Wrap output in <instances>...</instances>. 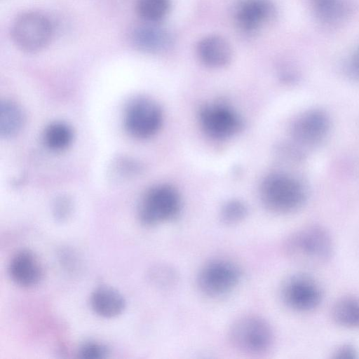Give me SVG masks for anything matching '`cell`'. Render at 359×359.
Returning a JSON list of instances; mask_svg holds the SVG:
<instances>
[{"label": "cell", "instance_id": "1", "mask_svg": "<svg viewBox=\"0 0 359 359\" xmlns=\"http://www.w3.org/2000/svg\"><path fill=\"white\" fill-rule=\"evenodd\" d=\"M308 187L299 175L278 171L262 181L259 194L262 205L270 212L289 214L299 210L308 198Z\"/></svg>", "mask_w": 359, "mask_h": 359}, {"label": "cell", "instance_id": "2", "mask_svg": "<svg viewBox=\"0 0 359 359\" xmlns=\"http://www.w3.org/2000/svg\"><path fill=\"white\" fill-rule=\"evenodd\" d=\"M284 251L293 260L307 265L325 263L334 252V242L327 230L312 224L302 227L289 236Z\"/></svg>", "mask_w": 359, "mask_h": 359}, {"label": "cell", "instance_id": "3", "mask_svg": "<svg viewBox=\"0 0 359 359\" xmlns=\"http://www.w3.org/2000/svg\"><path fill=\"white\" fill-rule=\"evenodd\" d=\"M228 338L237 350L248 354H261L272 346L274 335L271 325L262 317L246 315L230 325Z\"/></svg>", "mask_w": 359, "mask_h": 359}, {"label": "cell", "instance_id": "4", "mask_svg": "<svg viewBox=\"0 0 359 359\" xmlns=\"http://www.w3.org/2000/svg\"><path fill=\"white\" fill-rule=\"evenodd\" d=\"M181 206V198L175 187L166 184L155 185L140 201L139 219L147 226H156L175 219Z\"/></svg>", "mask_w": 359, "mask_h": 359}, {"label": "cell", "instance_id": "5", "mask_svg": "<svg viewBox=\"0 0 359 359\" xmlns=\"http://www.w3.org/2000/svg\"><path fill=\"white\" fill-rule=\"evenodd\" d=\"M53 34V27L50 19L36 11H27L19 15L11 29L15 45L29 53L44 49L51 41Z\"/></svg>", "mask_w": 359, "mask_h": 359}, {"label": "cell", "instance_id": "6", "mask_svg": "<svg viewBox=\"0 0 359 359\" xmlns=\"http://www.w3.org/2000/svg\"><path fill=\"white\" fill-rule=\"evenodd\" d=\"M332 119L324 109L313 107L306 109L292 121L289 133L291 141L308 151L318 147L330 136Z\"/></svg>", "mask_w": 359, "mask_h": 359}, {"label": "cell", "instance_id": "7", "mask_svg": "<svg viewBox=\"0 0 359 359\" xmlns=\"http://www.w3.org/2000/svg\"><path fill=\"white\" fill-rule=\"evenodd\" d=\"M241 270L230 259L216 258L209 260L200 269L196 284L205 297L219 298L231 292L241 279Z\"/></svg>", "mask_w": 359, "mask_h": 359}, {"label": "cell", "instance_id": "8", "mask_svg": "<svg viewBox=\"0 0 359 359\" xmlns=\"http://www.w3.org/2000/svg\"><path fill=\"white\" fill-rule=\"evenodd\" d=\"M163 122L159 105L152 99L139 96L132 99L126 107L123 123L127 132L138 139L154 136Z\"/></svg>", "mask_w": 359, "mask_h": 359}, {"label": "cell", "instance_id": "9", "mask_svg": "<svg viewBox=\"0 0 359 359\" xmlns=\"http://www.w3.org/2000/svg\"><path fill=\"white\" fill-rule=\"evenodd\" d=\"M283 303L297 312H309L322 302L323 290L319 283L305 274H295L284 283L280 291Z\"/></svg>", "mask_w": 359, "mask_h": 359}, {"label": "cell", "instance_id": "10", "mask_svg": "<svg viewBox=\"0 0 359 359\" xmlns=\"http://www.w3.org/2000/svg\"><path fill=\"white\" fill-rule=\"evenodd\" d=\"M199 121L205 133L216 140L233 136L242 128V121L231 107L222 104L204 105L199 111Z\"/></svg>", "mask_w": 359, "mask_h": 359}, {"label": "cell", "instance_id": "11", "mask_svg": "<svg viewBox=\"0 0 359 359\" xmlns=\"http://www.w3.org/2000/svg\"><path fill=\"white\" fill-rule=\"evenodd\" d=\"M277 14L271 0H240L234 9V20L240 32L257 33L264 25L273 22Z\"/></svg>", "mask_w": 359, "mask_h": 359}, {"label": "cell", "instance_id": "12", "mask_svg": "<svg viewBox=\"0 0 359 359\" xmlns=\"http://www.w3.org/2000/svg\"><path fill=\"white\" fill-rule=\"evenodd\" d=\"M130 40L136 49L149 54L163 53L174 43V38L168 29L159 23L145 22L133 29Z\"/></svg>", "mask_w": 359, "mask_h": 359}, {"label": "cell", "instance_id": "13", "mask_svg": "<svg viewBox=\"0 0 359 359\" xmlns=\"http://www.w3.org/2000/svg\"><path fill=\"white\" fill-rule=\"evenodd\" d=\"M8 273L17 285L23 287H32L41 280L42 268L32 252L23 250L17 252L11 259Z\"/></svg>", "mask_w": 359, "mask_h": 359}, {"label": "cell", "instance_id": "14", "mask_svg": "<svg viewBox=\"0 0 359 359\" xmlns=\"http://www.w3.org/2000/svg\"><path fill=\"white\" fill-rule=\"evenodd\" d=\"M316 21L326 28H336L355 13V0H322L312 6Z\"/></svg>", "mask_w": 359, "mask_h": 359}, {"label": "cell", "instance_id": "15", "mask_svg": "<svg viewBox=\"0 0 359 359\" xmlns=\"http://www.w3.org/2000/svg\"><path fill=\"white\" fill-rule=\"evenodd\" d=\"M197 55L201 62L211 68L226 66L232 58V48L223 36L210 34L203 37L196 46Z\"/></svg>", "mask_w": 359, "mask_h": 359}, {"label": "cell", "instance_id": "16", "mask_svg": "<svg viewBox=\"0 0 359 359\" xmlns=\"http://www.w3.org/2000/svg\"><path fill=\"white\" fill-rule=\"evenodd\" d=\"M90 302L95 313L107 318L118 316L126 307L123 295L115 289L107 286L96 288L91 294Z\"/></svg>", "mask_w": 359, "mask_h": 359}, {"label": "cell", "instance_id": "17", "mask_svg": "<svg viewBox=\"0 0 359 359\" xmlns=\"http://www.w3.org/2000/svg\"><path fill=\"white\" fill-rule=\"evenodd\" d=\"M25 115L15 102L4 100L0 104V134L8 138L16 135L24 126Z\"/></svg>", "mask_w": 359, "mask_h": 359}, {"label": "cell", "instance_id": "18", "mask_svg": "<svg viewBox=\"0 0 359 359\" xmlns=\"http://www.w3.org/2000/svg\"><path fill=\"white\" fill-rule=\"evenodd\" d=\"M332 317L339 326L359 329V298L348 296L339 299L332 307Z\"/></svg>", "mask_w": 359, "mask_h": 359}, {"label": "cell", "instance_id": "19", "mask_svg": "<svg viewBox=\"0 0 359 359\" xmlns=\"http://www.w3.org/2000/svg\"><path fill=\"white\" fill-rule=\"evenodd\" d=\"M74 133L71 126L65 122L55 121L47 126L43 133L46 146L53 151H62L72 144Z\"/></svg>", "mask_w": 359, "mask_h": 359}, {"label": "cell", "instance_id": "20", "mask_svg": "<svg viewBox=\"0 0 359 359\" xmlns=\"http://www.w3.org/2000/svg\"><path fill=\"white\" fill-rule=\"evenodd\" d=\"M170 0H137L135 8L145 22L159 23L170 11Z\"/></svg>", "mask_w": 359, "mask_h": 359}, {"label": "cell", "instance_id": "21", "mask_svg": "<svg viewBox=\"0 0 359 359\" xmlns=\"http://www.w3.org/2000/svg\"><path fill=\"white\" fill-rule=\"evenodd\" d=\"M247 215V205L240 200L232 199L222 205L219 217L223 224L231 226L241 222Z\"/></svg>", "mask_w": 359, "mask_h": 359}, {"label": "cell", "instance_id": "22", "mask_svg": "<svg viewBox=\"0 0 359 359\" xmlns=\"http://www.w3.org/2000/svg\"><path fill=\"white\" fill-rule=\"evenodd\" d=\"M149 276L154 285L163 287L172 285L177 279L175 271L165 265L154 266L151 269Z\"/></svg>", "mask_w": 359, "mask_h": 359}, {"label": "cell", "instance_id": "23", "mask_svg": "<svg viewBox=\"0 0 359 359\" xmlns=\"http://www.w3.org/2000/svg\"><path fill=\"white\" fill-rule=\"evenodd\" d=\"M78 354L83 359H103L109 354V349L101 342L90 341L81 345Z\"/></svg>", "mask_w": 359, "mask_h": 359}, {"label": "cell", "instance_id": "24", "mask_svg": "<svg viewBox=\"0 0 359 359\" xmlns=\"http://www.w3.org/2000/svg\"><path fill=\"white\" fill-rule=\"evenodd\" d=\"M72 209V201L67 196H60L56 198L53 204V214L58 222L67 220L70 217Z\"/></svg>", "mask_w": 359, "mask_h": 359}, {"label": "cell", "instance_id": "25", "mask_svg": "<svg viewBox=\"0 0 359 359\" xmlns=\"http://www.w3.org/2000/svg\"><path fill=\"white\" fill-rule=\"evenodd\" d=\"M344 71L349 78L359 81V46L346 60Z\"/></svg>", "mask_w": 359, "mask_h": 359}, {"label": "cell", "instance_id": "26", "mask_svg": "<svg viewBox=\"0 0 359 359\" xmlns=\"http://www.w3.org/2000/svg\"><path fill=\"white\" fill-rule=\"evenodd\" d=\"M279 74L281 79L287 83L297 82L300 76L297 67L289 62L281 64Z\"/></svg>", "mask_w": 359, "mask_h": 359}, {"label": "cell", "instance_id": "27", "mask_svg": "<svg viewBox=\"0 0 359 359\" xmlns=\"http://www.w3.org/2000/svg\"><path fill=\"white\" fill-rule=\"evenodd\" d=\"M357 351L355 348L349 344H344L337 349L334 353V357L339 358H355Z\"/></svg>", "mask_w": 359, "mask_h": 359}, {"label": "cell", "instance_id": "28", "mask_svg": "<svg viewBox=\"0 0 359 359\" xmlns=\"http://www.w3.org/2000/svg\"><path fill=\"white\" fill-rule=\"evenodd\" d=\"M72 252L64 250L61 253L60 259L63 265L68 269H73L76 266V256L72 254Z\"/></svg>", "mask_w": 359, "mask_h": 359}, {"label": "cell", "instance_id": "29", "mask_svg": "<svg viewBox=\"0 0 359 359\" xmlns=\"http://www.w3.org/2000/svg\"><path fill=\"white\" fill-rule=\"evenodd\" d=\"M309 1L311 4V6H313L322 0H309Z\"/></svg>", "mask_w": 359, "mask_h": 359}]
</instances>
